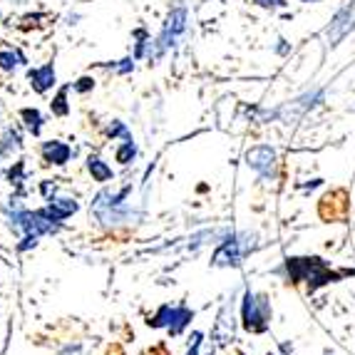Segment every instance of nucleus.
<instances>
[{"instance_id": "obj_7", "label": "nucleus", "mask_w": 355, "mask_h": 355, "mask_svg": "<svg viewBox=\"0 0 355 355\" xmlns=\"http://www.w3.org/2000/svg\"><path fill=\"white\" fill-rule=\"evenodd\" d=\"M273 159H276V154L268 147H256L249 152V164L254 166V169H259L261 174L273 172Z\"/></svg>"}, {"instance_id": "obj_13", "label": "nucleus", "mask_w": 355, "mask_h": 355, "mask_svg": "<svg viewBox=\"0 0 355 355\" xmlns=\"http://www.w3.org/2000/svg\"><path fill=\"white\" fill-rule=\"evenodd\" d=\"M15 60H18V55H15V53H0V70L10 72L12 67L18 65V62H15Z\"/></svg>"}, {"instance_id": "obj_14", "label": "nucleus", "mask_w": 355, "mask_h": 355, "mask_svg": "<svg viewBox=\"0 0 355 355\" xmlns=\"http://www.w3.org/2000/svg\"><path fill=\"white\" fill-rule=\"evenodd\" d=\"M92 87H95V80H92V77H80L75 83L77 92H87V89H92Z\"/></svg>"}, {"instance_id": "obj_11", "label": "nucleus", "mask_w": 355, "mask_h": 355, "mask_svg": "<svg viewBox=\"0 0 355 355\" xmlns=\"http://www.w3.org/2000/svg\"><path fill=\"white\" fill-rule=\"evenodd\" d=\"M132 157H135V142H132V137H130V139H125V144L117 149V162L119 164H130Z\"/></svg>"}, {"instance_id": "obj_6", "label": "nucleus", "mask_w": 355, "mask_h": 355, "mask_svg": "<svg viewBox=\"0 0 355 355\" xmlns=\"http://www.w3.org/2000/svg\"><path fill=\"white\" fill-rule=\"evenodd\" d=\"M30 85L35 87V92H48L50 87L55 85V67L53 65H42L35 67V70H30Z\"/></svg>"}, {"instance_id": "obj_3", "label": "nucleus", "mask_w": 355, "mask_h": 355, "mask_svg": "<svg viewBox=\"0 0 355 355\" xmlns=\"http://www.w3.org/2000/svg\"><path fill=\"white\" fill-rule=\"evenodd\" d=\"M353 25H355V0H350L348 6H345L343 10L338 12V18L333 20L331 33H328V35H331V40L336 42L338 37H343L345 33H348V30L353 28Z\"/></svg>"}, {"instance_id": "obj_12", "label": "nucleus", "mask_w": 355, "mask_h": 355, "mask_svg": "<svg viewBox=\"0 0 355 355\" xmlns=\"http://www.w3.org/2000/svg\"><path fill=\"white\" fill-rule=\"evenodd\" d=\"M65 95H67V87L60 89V95L55 97V102H53V114H58V117H65V114L70 112V107H67Z\"/></svg>"}, {"instance_id": "obj_8", "label": "nucleus", "mask_w": 355, "mask_h": 355, "mask_svg": "<svg viewBox=\"0 0 355 355\" xmlns=\"http://www.w3.org/2000/svg\"><path fill=\"white\" fill-rule=\"evenodd\" d=\"M239 259H241V251H239V243L231 241V243H224L219 251H216V256H214V263H219V266H226V263H239Z\"/></svg>"}, {"instance_id": "obj_9", "label": "nucleus", "mask_w": 355, "mask_h": 355, "mask_svg": "<svg viewBox=\"0 0 355 355\" xmlns=\"http://www.w3.org/2000/svg\"><path fill=\"white\" fill-rule=\"evenodd\" d=\"M87 169H89V174L97 179V182H110V179L114 177L112 169H110V166H107L100 157H92V154L87 157Z\"/></svg>"}, {"instance_id": "obj_1", "label": "nucleus", "mask_w": 355, "mask_h": 355, "mask_svg": "<svg viewBox=\"0 0 355 355\" xmlns=\"http://www.w3.org/2000/svg\"><path fill=\"white\" fill-rule=\"evenodd\" d=\"M184 20H187V12L184 10H174L169 15V20L164 25V33L159 35V53L164 48H169V45H174V40L184 33Z\"/></svg>"}, {"instance_id": "obj_15", "label": "nucleus", "mask_w": 355, "mask_h": 355, "mask_svg": "<svg viewBox=\"0 0 355 355\" xmlns=\"http://www.w3.org/2000/svg\"><path fill=\"white\" fill-rule=\"evenodd\" d=\"M261 6H284V0H256Z\"/></svg>"}, {"instance_id": "obj_4", "label": "nucleus", "mask_w": 355, "mask_h": 355, "mask_svg": "<svg viewBox=\"0 0 355 355\" xmlns=\"http://www.w3.org/2000/svg\"><path fill=\"white\" fill-rule=\"evenodd\" d=\"M42 157L48 164H67L72 157V149L67 147L65 142H60V139H53V142H45L42 144Z\"/></svg>"}, {"instance_id": "obj_5", "label": "nucleus", "mask_w": 355, "mask_h": 355, "mask_svg": "<svg viewBox=\"0 0 355 355\" xmlns=\"http://www.w3.org/2000/svg\"><path fill=\"white\" fill-rule=\"evenodd\" d=\"M45 209H48L58 221H62V219H67V216H72L80 207H77V202L72 196H50Z\"/></svg>"}, {"instance_id": "obj_2", "label": "nucleus", "mask_w": 355, "mask_h": 355, "mask_svg": "<svg viewBox=\"0 0 355 355\" xmlns=\"http://www.w3.org/2000/svg\"><path fill=\"white\" fill-rule=\"evenodd\" d=\"M263 301H256L251 293H246V301H243V320H246V328H254V331H261L263 328V320L268 315V308L263 306L259 311V306Z\"/></svg>"}, {"instance_id": "obj_10", "label": "nucleus", "mask_w": 355, "mask_h": 355, "mask_svg": "<svg viewBox=\"0 0 355 355\" xmlns=\"http://www.w3.org/2000/svg\"><path fill=\"white\" fill-rule=\"evenodd\" d=\"M20 117L25 119V127H28L30 132H33V135H40V130H42V114L37 112V110H23V112H20Z\"/></svg>"}]
</instances>
